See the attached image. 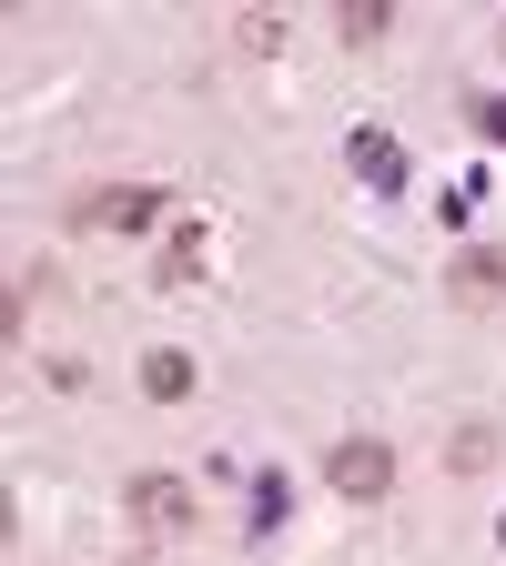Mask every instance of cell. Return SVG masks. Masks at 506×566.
Returning <instances> with one entry per match:
<instances>
[{"mask_svg": "<svg viewBox=\"0 0 506 566\" xmlns=\"http://www.w3.org/2000/svg\"><path fill=\"white\" fill-rule=\"evenodd\" d=\"M122 506H132V526H142V536H193L203 495H193V475L153 465V475H132V485H122Z\"/></svg>", "mask_w": 506, "mask_h": 566, "instance_id": "1", "label": "cell"}, {"mask_svg": "<svg viewBox=\"0 0 506 566\" xmlns=\"http://www.w3.org/2000/svg\"><path fill=\"white\" fill-rule=\"evenodd\" d=\"M324 485L354 495V506H375V495L395 485V446H385V436H344V446H324Z\"/></svg>", "mask_w": 506, "mask_h": 566, "instance_id": "2", "label": "cell"}, {"mask_svg": "<svg viewBox=\"0 0 506 566\" xmlns=\"http://www.w3.org/2000/svg\"><path fill=\"white\" fill-rule=\"evenodd\" d=\"M153 212H163V192H82L71 223H82V233H142Z\"/></svg>", "mask_w": 506, "mask_h": 566, "instance_id": "3", "label": "cell"}, {"mask_svg": "<svg viewBox=\"0 0 506 566\" xmlns=\"http://www.w3.org/2000/svg\"><path fill=\"white\" fill-rule=\"evenodd\" d=\"M446 294H456V304H476V314H486V304H506V253H496V243L456 253V263H446Z\"/></svg>", "mask_w": 506, "mask_h": 566, "instance_id": "4", "label": "cell"}, {"mask_svg": "<svg viewBox=\"0 0 506 566\" xmlns=\"http://www.w3.org/2000/svg\"><path fill=\"white\" fill-rule=\"evenodd\" d=\"M344 163H354V172H365L375 192H395V182H405V142L365 122V132H354V142H344Z\"/></svg>", "mask_w": 506, "mask_h": 566, "instance_id": "5", "label": "cell"}, {"mask_svg": "<svg viewBox=\"0 0 506 566\" xmlns=\"http://www.w3.org/2000/svg\"><path fill=\"white\" fill-rule=\"evenodd\" d=\"M142 395H153V405H183V395H193V354L153 344V354H142Z\"/></svg>", "mask_w": 506, "mask_h": 566, "instance_id": "6", "label": "cell"}, {"mask_svg": "<svg viewBox=\"0 0 506 566\" xmlns=\"http://www.w3.org/2000/svg\"><path fill=\"white\" fill-rule=\"evenodd\" d=\"M446 465H456V475H486V465H496V424H456Z\"/></svg>", "mask_w": 506, "mask_h": 566, "instance_id": "7", "label": "cell"}, {"mask_svg": "<svg viewBox=\"0 0 506 566\" xmlns=\"http://www.w3.org/2000/svg\"><path fill=\"white\" fill-rule=\"evenodd\" d=\"M385 21H395V0H344V11H334L344 41H385Z\"/></svg>", "mask_w": 506, "mask_h": 566, "instance_id": "8", "label": "cell"}, {"mask_svg": "<svg viewBox=\"0 0 506 566\" xmlns=\"http://www.w3.org/2000/svg\"><path fill=\"white\" fill-rule=\"evenodd\" d=\"M203 273V223H183L173 243H163V283H193Z\"/></svg>", "mask_w": 506, "mask_h": 566, "instance_id": "9", "label": "cell"}, {"mask_svg": "<svg viewBox=\"0 0 506 566\" xmlns=\"http://www.w3.org/2000/svg\"><path fill=\"white\" fill-rule=\"evenodd\" d=\"M283 506H295V495H283V475H264V485H254V526H283Z\"/></svg>", "mask_w": 506, "mask_h": 566, "instance_id": "10", "label": "cell"}, {"mask_svg": "<svg viewBox=\"0 0 506 566\" xmlns=\"http://www.w3.org/2000/svg\"><path fill=\"white\" fill-rule=\"evenodd\" d=\"M486 132H496V142H506V102H486Z\"/></svg>", "mask_w": 506, "mask_h": 566, "instance_id": "11", "label": "cell"}]
</instances>
